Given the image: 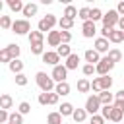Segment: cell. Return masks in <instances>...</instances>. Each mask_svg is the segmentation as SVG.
<instances>
[{"instance_id":"obj_34","label":"cell","mask_w":124,"mask_h":124,"mask_svg":"<svg viewBox=\"0 0 124 124\" xmlns=\"http://www.w3.org/2000/svg\"><path fill=\"white\" fill-rule=\"evenodd\" d=\"M10 124H23V114L12 112V114H10Z\"/></svg>"},{"instance_id":"obj_19","label":"cell","mask_w":124,"mask_h":124,"mask_svg":"<svg viewBox=\"0 0 124 124\" xmlns=\"http://www.w3.org/2000/svg\"><path fill=\"white\" fill-rule=\"evenodd\" d=\"M43 35L45 33H41V31H31L29 33V43L31 45H41L43 43Z\"/></svg>"},{"instance_id":"obj_30","label":"cell","mask_w":124,"mask_h":124,"mask_svg":"<svg viewBox=\"0 0 124 124\" xmlns=\"http://www.w3.org/2000/svg\"><path fill=\"white\" fill-rule=\"evenodd\" d=\"M6 50H8V54L12 56V60H17V56H19V45H8Z\"/></svg>"},{"instance_id":"obj_23","label":"cell","mask_w":124,"mask_h":124,"mask_svg":"<svg viewBox=\"0 0 124 124\" xmlns=\"http://www.w3.org/2000/svg\"><path fill=\"white\" fill-rule=\"evenodd\" d=\"M58 25H60V29L62 31H68V29H72V25H74V19H70V17H60L58 19Z\"/></svg>"},{"instance_id":"obj_22","label":"cell","mask_w":124,"mask_h":124,"mask_svg":"<svg viewBox=\"0 0 124 124\" xmlns=\"http://www.w3.org/2000/svg\"><path fill=\"white\" fill-rule=\"evenodd\" d=\"M8 6L12 12H23V8H25V4L21 0H8Z\"/></svg>"},{"instance_id":"obj_38","label":"cell","mask_w":124,"mask_h":124,"mask_svg":"<svg viewBox=\"0 0 124 124\" xmlns=\"http://www.w3.org/2000/svg\"><path fill=\"white\" fill-rule=\"evenodd\" d=\"M79 17H81L83 21H89V17H91V10H89V8H81V10H79Z\"/></svg>"},{"instance_id":"obj_39","label":"cell","mask_w":124,"mask_h":124,"mask_svg":"<svg viewBox=\"0 0 124 124\" xmlns=\"http://www.w3.org/2000/svg\"><path fill=\"white\" fill-rule=\"evenodd\" d=\"M16 85H21V87L27 85V76L25 74H17L16 76Z\"/></svg>"},{"instance_id":"obj_6","label":"cell","mask_w":124,"mask_h":124,"mask_svg":"<svg viewBox=\"0 0 124 124\" xmlns=\"http://www.w3.org/2000/svg\"><path fill=\"white\" fill-rule=\"evenodd\" d=\"M101 101H99V95H91V97H87V101H85V110L93 116V114H97V110H101Z\"/></svg>"},{"instance_id":"obj_32","label":"cell","mask_w":124,"mask_h":124,"mask_svg":"<svg viewBox=\"0 0 124 124\" xmlns=\"http://www.w3.org/2000/svg\"><path fill=\"white\" fill-rule=\"evenodd\" d=\"M78 14H79V12H78L74 6H66V10H64V17H70V19H74Z\"/></svg>"},{"instance_id":"obj_28","label":"cell","mask_w":124,"mask_h":124,"mask_svg":"<svg viewBox=\"0 0 124 124\" xmlns=\"http://www.w3.org/2000/svg\"><path fill=\"white\" fill-rule=\"evenodd\" d=\"M46 124H62V114L60 112H50L46 116Z\"/></svg>"},{"instance_id":"obj_48","label":"cell","mask_w":124,"mask_h":124,"mask_svg":"<svg viewBox=\"0 0 124 124\" xmlns=\"http://www.w3.org/2000/svg\"><path fill=\"white\" fill-rule=\"evenodd\" d=\"M114 107H116V108H120V110L124 112V101H116V99H114Z\"/></svg>"},{"instance_id":"obj_17","label":"cell","mask_w":124,"mask_h":124,"mask_svg":"<svg viewBox=\"0 0 124 124\" xmlns=\"http://www.w3.org/2000/svg\"><path fill=\"white\" fill-rule=\"evenodd\" d=\"M74 110H76V108H74V105H72V103H62L58 112H60L62 116H72V114H74Z\"/></svg>"},{"instance_id":"obj_18","label":"cell","mask_w":124,"mask_h":124,"mask_svg":"<svg viewBox=\"0 0 124 124\" xmlns=\"http://www.w3.org/2000/svg\"><path fill=\"white\" fill-rule=\"evenodd\" d=\"M21 14L25 16V19H27V17H31V16H35V14H37V4H33V2L25 4V8H23V12H21Z\"/></svg>"},{"instance_id":"obj_47","label":"cell","mask_w":124,"mask_h":124,"mask_svg":"<svg viewBox=\"0 0 124 124\" xmlns=\"http://www.w3.org/2000/svg\"><path fill=\"white\" fill-rule=\"evenodd\" d=\"M58 97H60L58 93H52V91H50V93H48V99H50L48 105H56V103H58Z\"/></svg>"},{"instance_id":"obj_36","label":"cell","mask_w":124,"mask_h":124,"mask_svg":"<svg viewBox=\"0 0 124 124\" xmlns=\"http://www.w3.org/2000/svg\"><path fill=\"white\" fill-rule=\"evenodd\" d=\"M97 19H103V14H101L99 8H93V10H91V17H89V21H97Z\"/></svg>"},{"instance_id":"obj_25","label":"cell","mask_w":124,"mask_h":124,"mask_svg":"<svg viewBox=\"0 0 124 124\" xmlns=\"http://www.w3.org/2000/svg\"><path fill=\"white\" fill-rule=\"evenodd\" d=\"M112 99H114V95L108 93V91H101V93H99V101H101V105H110Z\"/></svg>"},{"instance_id":"obj_50","label":"cell","mask_w":124,"mask_h":124,"mask_svg":"<svg viewBox=\"0 0 124 124\" xmlns=\"http://www.w3.org/2000/svg\"><path fill=\"white\" fill-rule=\"evenodd\" d=\"M116 12H118L120 16H124V2H120V4L116 6Z\"/></svg>"},{"instance_id":"obj_4","label":"cell","mask_w":124,"mask_h":124,"mask_svg":"<svg viewBox=\"0 0 124 124\" xmlns=\"http://www.w3.org/2000/svg\"><path fill=\"white\" fill-rule=\"evenodd\" d=\"M12 31H14L16 35H27V33H31V23H29V19H16L14 25H12Z\"/></svg>"},{"instance_id":"obj_27","label":"cell","mask_w":124,"mask_h":124,"mask_svg":"<svg viewBox=\"0 0 124 124\" xmlns=\"http://www.w3.org/2000/svg\"><path fill=\"white\" fill-rule=\"evenodd\" d=\"M122 114H124V112H122L120 108H116V107L112 105V112H110V120H112L114 124H120V120H122Z\"/></svg>"},{"instance_id":"obj_8","label":"cell","mask_w":124,"mask_h":124,"mask_svg":"<svg viewBox=\"0 0 124 124\" xmlns=\"http://www.w3.org/2000/svg\"><path fill=\"white\" fill-rule=\"evenodd\" d=\"M52 79L56 81V83H62V81H66V78H68V68L64 66V64H58V66H54L52 68Z\"/></svg>"},{"instance_id":"obj_10","label":"cell","mask_w":124,"mask_h":124,"mask_svg":"<svg viewBox=\"0 0 124 124\" xmlns=\"http://www.w3.org/2000/svg\"><path fill=\"white\" fill-rule=\"evenodd\" d=\"M46 41H48V46H60L62 45V33L60 31H50L48 33V37H46Z\"/></svg>"},{"instance_id":"obj_9","label":"cell","mask_w":124,"mask_h":124,"mask_svg":"<svg viewBox=\"0 0 124 124\" xmlns=\"http://www.w3.org/2000/svg\"><path fill=\"white\" fill-rule=\"evenodd\" d=\"M81 33H83V37H87V39H91L95 33H97V27H95V21H83V25H81Z\"/></svg>"},{"instance_id":"obj_52","label":"cell","mask_w":124,"mask_h":124,"mask_svg":"<svg viewBox=\"0 0 124 124\" xmlns=\"http://www.w3.org/2000/svg\"><path fill=\"white\" fill-rule=\"evenodd\" d=\"M89 124H91V122H89Z\"/></svg>"},{"instance_id":"obj_35","label":"cell","mask_w":124,"mask_h":124,"mask_svg":"<svg viewBox=\"0 0 124 124\" xmlns=\"http://www.w3.org/2000/svg\"><path fill=\"white\" fill-rule=\"evenodd\" d=\"M110 112H112V105H103L101 107V116L110 120Z\"/></svg>"},{"instance_id":"obj_45","label":"cell","mask_w":124,"mask_h":124,"mask_svg":"<svg viewBox=\"0 0 124 124\" xmlns=\"http://www.w3.org/2000/svg\"><path fill=\"white\" fill-rule=\"evenodd\" d=\"M50 99H48V93H41L39 95V105H48Z\"/></svg>"},{"instance_id":"obj_46","label":"cell","mask_w":124,"mask_h":124,"mask_svg":"<svg viewBox=\"0 0 124 124\" xmlns=\"http://www.w3.org/2000/svg\"><path fill=\"white\" fill-rule=\"evenodd\" d=\"M91 124H105V118L101 114H93L91 116Z\"/></svg>"},{"instance_id":"obj_53","label":"cell","mask_w":124,"mask_h":124,"mask_svg":"<svg viewBox=\"0 0 124 124\" xmlns=\"http://www.w3.org/2000/svg\"><path fill=\"white\" fill-rule=\"evenodd\" d=\"M8 124H10V122H8Z\"/></svg>"},{"instance_id":"obj_7","label":"cell","mask_w":124,"mask_h":124,"mask_svg":"<svg viewBox=\"0 0 124 124\" xmlns=\"http://www.w3.org/2000/svg\"><path fill=\"white\" fill-rule=\"evenodd\" d=\"M54 25H56V17H54L52 14H48V16H45V17L39 21V25H37V27H39V31H41V33H45V31H48V33H50Z\"/></svg>"},{"instance_id":"obj_15","label":"cell","mask_w":124,"mask_h":124,"mask_svg":"<svg viewBox=\"0 0 124 124\" xmlns=\"http://www.w3.org/2000/svg\"><path fill=\"white\" fill-rule=\"evenodd\" d=\"M108 41H110V43H122V41H124V31H120V29H112Z\"/></svg>"},{"instance_id":"obj_2","label":"cell","mask_w":124,"mask_h":124,"mask_svg":"<svg viewBox=\"0 0 124 124\" xmlns=\"http://www.w3.org/2000/svg\"><path fill=\"white\" fill-rule=\"evenodd\" d=\"M110 85H112V78H108V76H101V78H95V79L91 81V89L97 91V93L108 91Z\"/></svg>"},{"instance_id":"obj_5","label":"cell","mask_w":124,"mask_h":124,"mask_svg":"<svg viewBox=\"0 0 124 124\" xmlns=\"http://www.w3.org/2000/svg\"><path fill=\"white\" fill-rule=\"evenodd\" d=\"M114 68V62L108 58V56H105V58H101V62L99 64H95V72L99 74V76H108V72Z\"/></svg>"},{"instance_id":"obj_43","label":"cell","mask_w":124,"mask_h":124,"mask_svg":"<svg viewBox=\"0 0 124 124\" xmlns=\"http://www.w3.org/2000/svg\"><path fill=\"white\" fill-rule=\"evenodd\" d=\"M0 122L2 124H8L10 122V112L8 110H0Z\"/></svg>"},{"instance_id":"obj_24","label":"cell","mask_w":124,"mask_h":124,"mask_svg":"<svg viewBox=\"0 0 124 124\" xmlns=\"http://www.w3.org/2000/svg\"><path fill=\"white\" fill-rule=\"evenodd\" d=\"M89 89H91V81L85 79V78H81V79L78 81V91H79V93H87Z\"/></svg>"},{"instance_id":"obj_12","label":"cell","mask_w":124,"mask_h":124,"mask_svg":"<svg viewBox=\"0 0 124 124\" xmlns=\"http://www.w3.org/2000/svg\"><path fill=\"white\" fill-rule=\"evenodd\" d=\"M95 50L97 52H108V39H103V37L95 39Z\"/></svg>"},{"instance_id":"obj_33","label":"cell","mask_w":124,"mask_h":124,"mask_svg":"<svg viewBox=\"0 0 124 124\" xmlns=\"http://www.w3.org/2000/svg\"><path fill=\"white\" fill-rule=\"evenodd\" d=\"M12 25H14V21L10 19V16H2V17H0V27H2V29H10Z\"/></svg>"},{"instance_id":"obj_26","label":"cell","mask_w":124,"mask_h":124,"mask_svg":"<svg viewBox=\"0 0 124 124\" xmlns=\"http://www.w3.org/2000/svg\"><path fill=\"white\" fill-rule=\"evenodd\" d=\"M8 66H10V70H12L16 76H17V74H21V70H23V62H21V60H12Z\"/></svg>"},{"instance_id":"obj_20","label":"cell","mask_w":124,"mask_h":124,"mask_svg":"<svg viewBox=\"0 0 124 124\" xmlns=\"http://www.w3.org/2000/svg\"><path fill=\"white\" fill-rule=\"evenodd\" d=\"M54 93H58V95H68V93H70V83H68V81L56 83V87H54Z\"/></svg>"},{"instance_id":"obj_21","label":"cell","mask_w":124,"mask_h":124,"mask_svg":"<svg viewBox=\"0 0 124 124\" xmlns=\"http://www.w3.org/2000/svg\"><path fill=\"white\" fill-rule=\"evenodd\" d=\"M85 116H87V110H85V108H76V110H74V114H72L74 122H78V124H79V122H83V120H85Z\"/></svg>"},{"instance_id":"obj_11","label":"cell","mask_w":124,"mask_h":124,"mask_svg":"<svg viewBox=\"0 0 124 124\" xmlns=\"http://www.w3.org/2000/svg\"><path fill=\"white\" fill-rule=\"evenodd\" d=\"M58 60H60V56H58V52H52V50H46V52L43 54V62H45V64H50L52 68H54V66H58Z\"/></svg>"},{"instance_id":"obj_42","label":"cell","mask_w":124,"mask_h":124,"mask_svg":"<svg viewBox=\"0 0 124 124\" xmlns=\"http://www.w3.org/2000/svg\"><path fill=\"white\" fill-rule=\"evenodd\" d=\"M60 33H62V45H68L72 41V33L70 31H60Z\"/></svg>"},{"instance_id":"obj_31","label":"cell","mask_w":124,"mask_h":124,"mask_svg":"<svg viewBox=\"0 0 124 124\" xmlns=\"http://www.w3.org/2000/svg\"><path fill=\"white\" fill-rule=\"evenodd\" d=\"M107 56H108V58H110V60H112V62H118V60H120V58H122V52H120V50H118V48H110V50H108V54H107Z\"/></svg>"},{"instance_id":"obj_14","label":"cell","mask_w":124,"mask_h":124,"mask_svg":"<svg viewBox=\"0 0 124 124\" xmlns=\"http://www.w3.org/2000/svg\"><path fill=\"white\" fill-rule=\"evenodd\" d=\"M78 64H79V56L72 52V54L66 58V64H64V66H66L68 70H76V68H78Z\"/></svg>"},{"instance_id":"obj_49","label":"cell","mask_w":124,"mask_h":124,"mask_svg":"<svg viewBox=\"0 0 124 124\" xmlns=\"http://www.w3.org/2000/svg\"><path fill=\"white\" fill-rule=\"evenodd\" d=\"M114 99H116V101H124V89H120V91L114 95Z\"/></svg>"},{"instance_id":"obj_37","label":"cell","mask_w":124,"mask_h":124,"mask_svg":"<svg viewBox=\"0 0 124 124\" xmlns=\"http://www.w3.org/2000/svg\"><path fill=\"white\" fill-rule=\"evenodd\" d=\"M29 112H31V105H29L27 101L19 103V114H29Z\"/></svg>"},{"instance_id":"obj_29","label":"cell","mask_w":124,"mask_h":124,"mask_svg":"<svg viewBox=\"0 0 124 124\" xmlns=\"http://www.w3.org/2000/svg\"><path fill=\"white\" fill-rule=\"evenodd\" d=\"M56 52H58V56H62V58H68V56L72 54V48H70V45H60V46L56 48Z\"/></svg>"},{"instance_id":"obj_41","label":"cell","mask_w":124,"mask_h":124,"mask_svg":"<svg viewBox=\"0 0 124 124\" xmlns=\"http://www.w3.org/2000/svg\"><path fill=\"white\" fill-rule=\"evenodd\" d=\"M81 72H83V76H91V74L95 72V66H93V64H85V66L81 68Z\"/></svg>"},{"instance_id":"obj_1","label":"cell","mask_w":124,"mask_h":124,"mask_svg":"<svg viewBox=\"0 0 124 124\" xmlns=\"http://www.w3.org/2000/svg\"><path fill=\"white\" fill-rule=\"evenodd\" d=\"M35 81H37V85H39V89H41L43 93H50V91L56 87L52 76H46L45 72H37V74H35Z\"/></svg>"},{"instance_id":"obj_16","label":"cell","mask_w":124,"mask_h":124,"mask_svg":"<svg viewBox=\"0 0 124 124\" xmlns=\"http://www.w3.org/2000/svg\"><path fill=\"white\" fill-rule=\"evenodd\" d=\"M12 105H14V99L4 93V95L0 97V108H2V110H8V108H12Z\"/></svg>"},{"instance_id":"obj_40","label":"cell","mask_w":124,"mask_h":124,"mask_svg":"<svg viewBox=\"0 0 124 124\" xmlns=\"http://www.w3.org/2000/svg\"><path fill=\"white\" fill-rule=\"evenodd\" d=\"M0 62H8V64L12 62V56L8 54V50H6V48H2V50H0Z\"/></svg>"},{"instance_id":"obj_13","label":"cell","mask_w":124,"mask_h":124,"mask_svg":"<svg viewBox=\"0 0 124 124\" xmlns=\"http://www.w3.org/2000/svg\"><path fill=\"white\" fill-rule=\"evenodd\" d=\"M85 60H87V64H99L101 62V58H99V52L95 50V48H89V50H85Z\"/></svg>"},{"instance_id":"obj_51","label":"cell","mask_w":124,"mask_h":124,"mask_svg":"<svg viewBox=\"0 0 124 124\" xmlns=\"http://www.w3.org/2000/svg\"><path fill=\"white\" fill-rule=\"evenodd\" d=\"M118 29L124 31V17H120V21H118Z\"/></svg>"},{"instance_id":"obj_44","label":"cell","mask_w":124,"mask_h":124,"mask_svg":"<svg viewBox=\"0 0 124 124\" xmlns=\"http://www.w3.org/2000/svg\"><path fill=\"white\" fill-rule=\"evenodd\" d=\"M31 52L33 54H45L43 52V43L41 45H31Z\"/></svg>"},{"instance_id":"obj_3","label":"cell","mask_w":124,"mask_h":124,"mask_svg":"<svg viewBox=\"0 0 124 124\" xmlns=\"http://www.w3.org/2000/svg\"><path fill=\"white\" fill-rule=\"evenodd\" d=\"M120 21V14L116 10H108L105 16H103V27L107 29H114V25Z\"/></svg>"}]
</instances>
